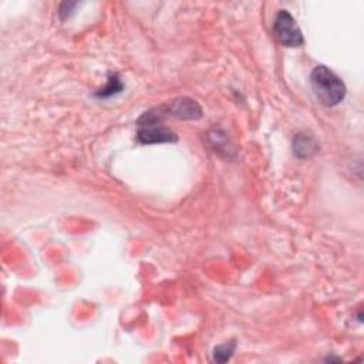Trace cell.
Here are the masks:
<instances>
[{
  "label": "cell",
  "mask_w": 364,
  "mask_h": 364,
  "mask_svg": "<svg viewBox=\"0 0 364 364\" xmlns=\"http://www.w3.org/2000/svg\"><path fill=\"white\" fill-rule=\"evenodd\" d=\"M319 150L316 141H314L312 137L305 135V134H299L296 135V138L294 140V151L299 158H309L312 157L314 153Z\"/></svg>",
  "instance_id": "5b68a950"
},
{
  "label": "cell",
  "mask_w": 364,
  "mask_h": 364,
  "mask_svg": "<svg viewBox=\"0 0 364 364\" xmlns=\"http://www.w3.org/2000/svg\"><path fill=\"white\" fill-rule=\"evenodd\" d=\"M275 37L286 47H299L303 44V35L295 19L287 10H279L274 23Z\"/></svg>",
  "instance_id": "3957f363"
},
{
  "label": "cell",
  "mask_w": 364,
  "mask_h": 364,
  "mask_svg": "<svg viewBox=\"0 0 364 364\" xmlns=\"http://www.w3.org/2000/svg\"><path fill=\"white\" fill-rule=\"evenodd\" d=\"M312 88L318 100L326 107H334L346 97V86L326 66L314 67L310 76Z\"/></svg>",
  "instance_id": "6da1fadb"
},
{
  "label": "cell",
  "mask_w": 364,
  "mask_h": 364,
  "mask_svg": "<svg viewBox=\"0 0 364 364\" xmlns=\"http://www.w3.org/2000/svg\"><path fill=\"white\" fill-rule=\"evenodd\" d=\"M121 90H123V84H121L119 79L117 76H111L110 80H108L107 87L100 90V93H97V95H99V97H110V95H114V94L119 93Z\"/></svg>",
  "instance_id": "52a82bcc"
},
{
  "label": "cell",
  "mask_w": 364,
  "mask_h": 364,
  "mask_svg": "<svg viewBox=\"0 0 364 364\" xmlns=\"http://www.w3.org/2000/svg\"><path fill=\"white\" fill-rule=\"evenodd\" d=\"M235 347H236L235 342L225 343V345H221V346L215 347V350H213V360L218 361V363H225V361L231 360L233 352H235Z\"/></svg>",
  "instance_id": "8992f818"
},
{
  "label": "cell",
  "mask_w": 364,
  "mask_h": 364,
  "mask_svg": "<svg viewBox=\"0 0 364 364\" xmlns=\"http://www.w3.org/2000/svg\"><path fill=\"white\" fill-rule=\"evenodd\" d=\"M168 113L180 119H198L202 117V108L200 104L188 99V97H181V99L174 100L169 104Z\"/></svg>",
  "instance_id": "277c9868"
},
{
  "label": "cell",
  "mask_w": 364,
  "mask_h": 364,
  "mask_svg": "<svg viewBox=\"0 0 364 364\" xmlns=\"http://www.w3.org/2000/svg\"><path fill=\"white\" fill-rule=\"evenodd\" d=\"M162 108L144 113L138 119V141L142 144H158V142H175L177 134L168 130L162 123Z\"/></svg>",
  "instance_id": "7a4b0ae2"
}]
</instances>
